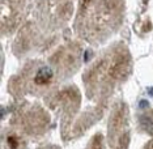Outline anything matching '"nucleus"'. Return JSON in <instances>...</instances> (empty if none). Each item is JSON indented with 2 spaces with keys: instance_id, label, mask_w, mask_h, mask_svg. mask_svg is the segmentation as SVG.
Returning a JSON list of instances; mask_svg holds the SVG:
<instances>
[{
  "instance_id": "f257e3e1",
  "label": "nucleus",
  "mask_w": 153,
  "mask_h": 149,
  "mask_svg": "<svg viewBox=\"0 0 153 149\" xmlns=\"http://www.w3.org/2000/svg\"><path fill=\"white\" fill-rule=\"evenodd\" d=\"M53 77V72L50 71L47 67H43L39 69V72L36 76V82L37 84H46L48 82V80Z\"/></svg>"
}]
</instances>
